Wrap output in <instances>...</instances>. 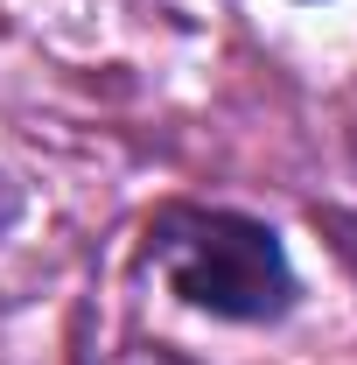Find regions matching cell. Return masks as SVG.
Masks as SVG:
<instances>
[{"instance_id":"6da1fadb","label":"cell","mask_w":357,"mask_h":365,"mask_svg":"<svg viewBox=\"0 0 357 365\" xmlns=\"http://www.w3.org/2000/svg\"><path fill=\"white\" fill-rule=\"evenodd\" d=\"M140 267L218 323H280L302 295L280 232L224 204H161L140 239Z\"/></svg>"},{"instance_id":"7a4b0ae2","label":"cell","mask_w":357,"mask_h":365,"mask_svg":"<svg viewBox=\"0 0 357 365\" xmlns=\"http://www.w3.org/2000/svg\"><path fill=\"white\" fill-rule=\"evenodd\" d=\"M98 365H189V359L169 351V344H119V351H105Z\"/></svg>"},{"instance_id":"3957f363","label":"cell","mask_w":357,"mask_h":365,"mask_svg":"<svg viewBox=\"0 0 357 365\" xmlns=\"http://www.w3.org/2000/svg\"><path fill=\"white\" fill-rule=\"evenodd\" d=\"M14 218H21V190H14V182L0 176V232L14 225Z\"/></svg>"}]
</instances>
